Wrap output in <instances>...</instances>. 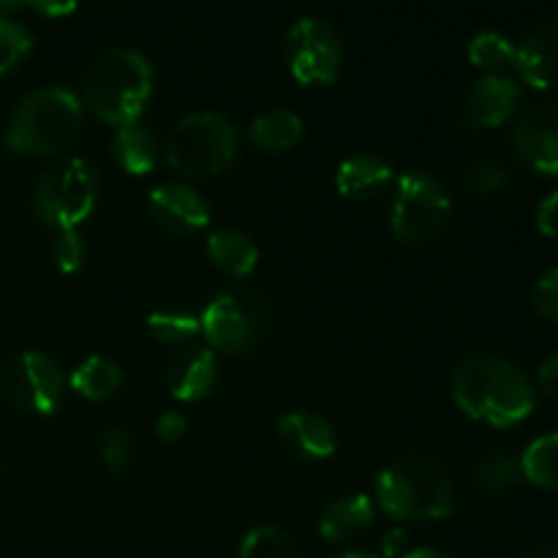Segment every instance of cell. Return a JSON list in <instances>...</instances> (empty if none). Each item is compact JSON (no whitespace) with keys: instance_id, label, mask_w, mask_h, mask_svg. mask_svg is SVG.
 <instances>
[{"instance_id":"cb8c5ba5","label":"cell","mask_w":558,"mask_h":558,"mask_svg":"<svg viewBox=\"0 0 558 558\" xmlns=\"http://www.w3.org/2000/svg\"><path fill=\"white\" fill-rule=\"evenodd\" d=\"M147 330L169 347H180V343L191 341L196 332H202V322L194 311L183 308V305H161L147 316Z\"/></svg>"},{"instance_id":"277c9868","label":"cell","mask_w":558,"mask_h":558,"mask_svg":"<svg viewBox=\"0 0 558 558\" xmlns=\"http://www.w3.org/2000/svg\"><path fill=\"white\" fill-rule=\"evenodd\" d=\"M82 104L69 87H41L20 101L5 129V145L22 156H49L74 142Z\"/></svg>"},{"instance_id":"7a4b0ae2","label":"cell","mask_w":558,"mask_h":558,"mask_svg":"<svg viewBox=\"0 0 558 558\" xmlns=\"http://www.w3.org/2000/svg\"><path fill=\"white\" fill-rule=\"evenodd\" d=\"M374 494L392 521H441L456 510V483L445 463L425 452L398 456L376 474Z\"/></svg>"},{"instance_id":"836d02e7","label":"cell","mask_w":558,"mask_h":558,"mask_svg":"<svg viewBox=\"0 0 558 558\" xmlns=\"http://www.w3.org/2000/svg\"><path fill=\"white\" fill-rule=\"evenodd\" d=\"M537 227L539 232L548 238H558V189L543 199L537 210Z\"/></svg>"},{"instance_id":"ba28073f","label":"cell","mask_w":558,"mask_h":558,"mask_svg":"<svg viewBox=\"0 0 558 558\" xmlns=\"http://www.w3.org/2000/svg\"><path fill=\"white\" fill-rule=\"evenodd\" d=\"M450 218L447 189L428 172H407L398 178L392 196L390 227L401 243H428Z\"/></svg>"},{"instance_id":"83f0119b","label":"cell","mask_w":558,"mask_h":558,"mask_svg":"<svg viewBox=\"0 0 558 558\" xmlns=\"http://www.w3.org/2000/svg\"><path fill=\"white\" fill-rule=\"evenodd\" d=\"M33 36L22 22L0 16V76L14 71L31 54Z\"/></svg>"},{"instance_id":"74e56055","label":"cell","mask_w":558,"mask_h":558,"mask_svg":"<svg viewBox=\"0 0 558 558\" xmlns=\"http://www.w3.org/2000/svg\"><path fill=\"white\" fill-rule=\"evenodd\" d=\"M521 558H558V548H554V545H537V548H529Z\"/></svg>"},{"instance_id":"9a60e30c","label":"cell","mask_w":558,"mask_h":558,"mask_svg":"<svg viewBox=\"0 0 558 558\" xmlns=\"http://www.w3.org/2000/svg\"><path fill=\"white\" fill-rule=\"evenodd\" d=\"M278 436L292 456L305 458V461H325L338 447L332 425L322 414L308 412V409L283 414L278 420Z\"/></svg>"},{"instance_id":"603a6c76","label":"cell","mask_w":558,"mask_h":558,"mask_svg":"<svg viewBox=\"0 0 558 558\" xmlns=\"http://www.w3.org/2000/svg\"><path fill=\"white\" fill-rule=\"evenodd\" d=\"M521 472L529 483L558 490V434L539 436L523 450Z\"/></svg>"},{"instance_id":"d4e9b609","label":"cell","mask_w":558,"mask_h":558,"mask_svg":"<svg viewBox=\"0 0 558 558\" xmlns=\"http://www.w3.org/2000/svg\"><path fill=\"white\" fill-rule=\"evenodd\" d=\"M474 483L485 490H494V494H501V490L518 488V483L523 480L521 461H515L507 452H488V456L480 458L472 469Z\"/></svg>"},{"instance_id":"f546056e","label":"cell","mask_w":558,"mask_h":558,"mask_svg":"<svg viewBox=\"0 0 558 558\" xmlns=\"http://www.w3.org/2000/svg\"><path fill=\"white\" fill-rule=\"evenodd\" d=\"M98 458L109 474L125 472L131 461V436L125 428H107L98 434Z\"/></svg>"},{"instance_id":"2e32d148","label":"cell","mask_w":558,"mask_h":558,"mask_svg":"<svg viewBox=\"0 0 558 558\" xmlns=\"http://www.w3.org/2000/svg\"><path fill=\"white\" fill-rule=\"evenodd\" d=\"M216 379L218 363L210 349H180L167 365V387L178 401H202L213 392Z\"/></svg>"},{"instance_id":"f35d334b","label":"cell","mask_w":558,"mask_h":558,"mask_svg":"<svg viewBox=\"0 0 558 558\" xmlns=\"http://www.w3.org/2000/svg\"><path fill=\"white\" fill-rule=\"evenodd\" d=\"M401 558H450V556H447L445 550H439V548H414Z\"/></svg>"},{"instance_id":"5b68a950","label":"cell","mask_w":558,"mask_h":558,"mask_svg":"<svg viewBox=\"0 0 558 558\" xmlns=\"http://www.w3.org/2000/svg\"><path fill=\"white\" fill-rule=\"evenodd\" d=\"M238 156V129L221 112H191L172 125L163 158L185 178H216Z\"/></svg>"},{"instance_id":"4fadbf2b","label":"cell","mask_w":558,"mask_h":558,"mask_svg":"<svg viewBox=\"0 0 558 558\" xmlns=\"http://www.w3.org/2000/svg\"><path fill=\"white\" fill-rule=\"evenodd\" d=\"M521 90L505 74H485L474 82L461 101L463 123L472 129H496L515 114Z\"/></svg>"},{"instance_id":"ac0fdd59","label":"cell","mask_w":558,"mask_h":558,"mask_svg":"<svg viewBox=\"0 0 558 558\" xmlns=\"http://www.w3.org/2000/svg\"><path fill=\"white\" fill-rule=\"evenodd\" d=\"M374 499L365 494H349L325 507L319 518V534L327 543H343L374 523Z\"/></svg>"},{"instance_id":"3957f363","label":"cell","mask_w":558,"mask_h":558,"mask_svg":"<svg viewBox=\"0 0 558 558\" xmlns=\"http://www.w3.org/2000/svg\"><path fill=\"white\" fill-rule=\"evenodd\" d=\"M150 93L153 65L145 54L129 47H112L98 54L82 82L85 107L114 129L136 123Z\"/></svg>"},{"instance_id":"d6a6232c","label":"cell","mask_w":558,"mask_h":558,"mask_svg":"<svg viewBox=\"0 0 558 558\" xmlns=\"http://www.w3.org/2000/svg\"><path fill=\"white\" fill-rule=\"evenodd\" d=\"M189 430V420L180 412H163L161 417L156 420V436L161 441H180Z\"/></svg>"},{"instance_id":"d6986e66","label":"cell","mask_w":558,"mask_h":558,"mask_svg":"<svg viewBox=\"0 0 558 558\" xmlns=\"http://www.w3.org/2000/svg\"><path fill=\"white\" fill-rule=\"evenodd\" d=\"M213 265L232 278H245L259 265V245L240 229H218L207 238Z\"/></svg>"},{"instance_id":"9c48e42d","label":"cell","mask_w":558,"mask_h":558,"mask_svg":"<svg viewBox=\"0 0 558 558\" xmlns=\"http://www.w3.org/2000/svg\"><path fill=\"white\" fill-rule=\"evenodd\" d=\"M287 63L300 85H332L343 69L341 36L319 16H300L287 33Z\"/></svg>"},{"instance_id":"f1b7e54d","label":"cell","mask_w":558,"mask_h":558,"mask_svg":"<svg viewBox=\"0 0 558 558\" xmlns=\"http://www.w3.org/2000/svg\"><path fill=\"white\" fill-rule=\"evenodd\" d=\"M461 180L472 194H496L505 189L510 178H507V169L494 158H474L463 167Z\"/></svg>"},{"instance_id":"d590c367","label":"cell","mask_w":558,"mask_h":558,"mask_svg":"<svg viewBox=\"0 0 558 558\" xmlns=\"http://www.w3.org/2000/svg\"><path fill=\"white\" fill-rule=\"evenodd\" d=\"M539 385L550 396H558V349L554 354H548L543 360V365H539Z\"/></svg>"},{"instance_id":"4316f807","label":"cell","mask_w":558,"mask_h":558,"mask_svg":"<svg viewBox=\"0 0 558 558\" xmlns=\"http://www.w3.org/2000/svg\"><path fill=\"white\" fill-rule=\"evenodd\" d=\"M469 60L477 69L501 71L507 65H515V44L496 31H483L469 41Z\"/></svg>"},{"instance_id":"ffe728a7","label":"cell","mask_w":558,"mask_h":558,"mask_svg":"<svg viewBox=\"0 0 558 558\" xmlns=\"http://www.w3.org/2000/svg\"><path fill=\"white\" fill-rule=\"evenodd\" d=\"M303 140V118L287 107H272L251 123V142L265 153H289Z\"/></svg>"},{"instance_id":"7402d4cb","label":"cell","mask_w":558,"mask_h":558,"mask_svg":"<svg viewBox=\"0 0 558 558\" xmlns=\"http://www.w3.org/2000/svg\"><path fill=\"white\" fill-rule=\"evenodd\" d=\"M71 387L87 401H107L123 387V368L114 360L93 354L71 374Z\"/></svg>"},{"instance_id":"30bf717a","label":"cell","mask_w":558,"mask_h":558,"mask_svg":"<svg viewBox=\"0 0 558 558\" xmlns=\"http://www.w3.org/2000/svg\"><path fill=\"white\" fill-rule=\"evenodd\" d=\"M3 390L11 403L33 414H52L63 403L65 381L60 365L44 352H22L3 371Z\"/></svg>"},{"instance_id":"8fae6325","label":"cell","mask_w":558,"mask_h":558,"mask_svg":"<svg viewBox=\"0 0 558 558\" xmlns=\"http://www.w3.org/2000/svg\"><path fill=\"white\" fill-rule=\"evenodd\" d=\"M518 156L543 174H558V104L543 101L523 109L512 129Z\"/></svg>"},{"instance_id":"7c38bea8","label":"cell","mask_w":558,"mask_h":558,"mask_svg":"<svg viewBox=\"0 0 558 558\" xmlns=\"http://www.w3.org/2000/svg\"><path fill=\"white\" fill-rule=\"evenodd\" d=\"M150 216L163 232L189 238V234L202 232L210 223V205L199 191L189 189L183 183H163L150 191Z\"/></svg>"},{"instance_id":"e0dca14e","label":"cell","mask_w":558,"mask_h":558,"mask_svg":"<svg viewBox=\"0 0 558 558\" xmlns=\"http://www.w3.org/2000/svg\"><path fill=\"white\" fill-rule=\"evenodd\" d=\"M392 180V167L374 153H357L341 161L336 172V189L349 199H371Z\"/></svg>"},{"instance_id":"52a82bcc","label":"cell","mask_w":558,"mask_h":558,"mask_svg":"<svg viewBox=\"0 0 558 558\" xmlns=\"http://www.w3.org/2000/svg\"><path fill=\"white\" fill-rule=\"evenodd\" d=\"M207 343L218 352H251L270 327V303L251 283H234L207 303L199 316Z\"/></svg>"},{"instance_id":"44dd1931","label":"cell","mask_w":558,"mask_h":558,"mask_svg":"<svg viewBox=\"0 0 558 558\" xmlns=\"http://www.w3.org/2000/svg\"><path fill=\"white\" fill-rule=\"evenodd\" d=\"M114 161L131 174H147L158 161V142L147 125L140 120L129 125H120L112 140Z\"/></svg>"},{"instance_id":"1f68e13d","label":"cell","mask_w":558,"mask_h":558,"mask_svg":"<svg viewBox=\"0 0 558 558\" xmlns=\"http://www.w3.org/2000/svg\"><path fill=\"white\" fill-rule=\"evenodd\" d=\"M532 300L534 308H537V314L543 316V319L556 322L558 325V267L539 276V281L534 283Z\"/></svg>"},{"instance_id":"8992f818","label":"cell","mask_w":558,"mask_h":558,"mask_svg":"<svg viewBox=\"0 0 558 558\" xmlns=\"http://www.w3.org/2000/svg\"><path fill=\"white\" fill-rule=\"evenodd\" d=\"M101 196V172L87 158H60L38 178L33 207L44 223L58 229H76L90 218Z\"/></svg>"},{"instance_id":"484cf974","label":"cell","mask_w":558,"mask_h":558,"mask_svg":"<svg viewBox=\"0 0 558 558\" xmlns=\"http://www.w3.org/2000/svg\"><path fill=\"white\" fill-rule=\"evenodd\" d=\"M240 558H303L294 539L276 526L251 529L240 543Z\"/></svg>"},{"instance_id":"ab89813d","label":"cell","mask_w":558,"mask_h":558,"mask_svg":"<svg viewBox=\"0 0 558 558\" xmlns=\"http://www.w3.org/2000/svg\"><path fill=\"white\" fill-rule=\"evenodd\" d=\"M332 558H379V556H374V554H360V550H349V554L332 556Z\"/></svg>"},{"instance_id":"e575fe53","label":"cell","mask_w":558,"mask_h":558,"mask_svg":"<svg viewBox=\"0 0 558 558\" xmlns=\"http://www.w3.org/2000/svg\"><path fill=\"white\" fill-rule=\"evenodd\" d=\"M409 554V532L403 526H392L381 537V558H401Z\"/></svg>"},{"instance_id":"6da1fadb","label":"cell","mask_w":558,"mask_h":558,"mask_svg":"<svg viewBox=\"0 0 558 558\" xmlns=\"http://www.w3.org/2000/svg\"><path fill=\"white\" fill-rule=\"evenodd\" d=\"M452 398L472 420L512 428L534 412V387L515 363L490 354L466 357L452 371Z\"/></svg>"},{"instance_id":"5bb4252c","label":"cell","mask_w":558,"mask_h":558,"mask_svg":"<svg viewBox=\"0 0 558 558\" xmlns=\"http://www.w3.org/2000/svg\"><path fill=\"white\" fill-rule=\"evenodd\" d=\"M515 69L537 90H558V14L537 22L515 47Z\"/></svg>"},{"instance_id":"8d00e7d4","label":"cell","mask_w":558,"mask_h":558,"mask_svg":"<svg viewBox=\"0 0 558 558\" xmlns=\"http://www.w3.org/2000/svg\"><path fill=\"white\" fill-rule=\"evenodd\" d=\"M33 11H38V14H49V16H63V14H71V11H76L74 3H31Z\"/></svg>"},{"instance_id":"4dcf8cb0","label":"cell","mask_w":558,"mask_h":558,"mask_svg":"<svg viewBox=\"0 0 558 558\" xmlns=\"http://www.w3.org/2000/svg\"><path fill=\"white\" fill-rule=\"evenodd\" d=\"M52 254L60 272L71 276V272L82 270V265H85V240L80 238L76 229H58L52 240Z\"/></svg>"}]
</instances>
